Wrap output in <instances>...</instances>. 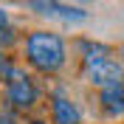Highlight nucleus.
I'll return each mask as SVG.
<instances>
[{"label":"nucleus","mask_w":124,"mask_h":124,"mask_svg":"<svg viewBox=\"0 0 124 124\" xmlns=\"http://www.w3.org/2000/svg\"><path fill=\"white\" fill-rule=\"evenodd\" d=\"M25 56L37 70L42 73H56L65 65V42L59 34L51 31H34L25 39Z\"/></svg>","instance_id":"1"},{"label":"nucleus","mask_w":124,"mask_h":124,"mask_svg":"<svg viewBox=\"0 0 124 124\" xmlns=\"http://www.w3.org/2000/svg\"><path fill=\"white\" fill-rule=\"evenodd\" d=\"M82 48H85V76H87V82H93V85H99V87H110V85L124 82L121 62L113 59L104 45L82 42Z\"/></svg>","instance_id":"2"},{"label":"nucleus","mask_w":124,"mask_h":124,"mask_svg":"<svg viewBox=\"0 0 124 124\" xmlns=\"http://www.w3.org/2000/svg\"><path fill=\"white\" fill-rule=\"evenodd\" d=\"M8 101L14 104L17 110H28L34 101H37V87H34V82H31L28 73H23V70H17L14 76L8 79Z\"/></svg>","instance_id":"3"},{"label":"nucleus","mask_w":124,"mask_h":124,"mask_svg":"<svg viewBox=\"0 0 124 124\" xmlns=\"http://www.w3.org/2000/svg\"><path fill=\"white\" fill-rule=\"evenodd\" d=\"M28 6L34 8L37 14H42V17H59L65 23H82V20H87V14L82 8L65 6L59 0H28Z\"/></svg>","instance_id":"4"},{"label":"nucleus","mask_w":124,"mask_h":124,"mask_svg":"<svg viewBox=\"0 0 124 124\" xmlns=\"http://www.w3.org/2000/svg\"><path fill=\"white\" fill-rule=\"evenodd\" d=\"M51 107H54V124H79L82 121L79 107L68 99V96H62V93H54Z\"/></svg>","instance_id":"5"},{"label":"nucleus","mask_w":124,"mask_h":124,"mask_svg":"<svg viewBox=\"0 0 124 124\" xmlns=\"http://www.w3.org/2000/svg\"><path fill=\"white\" fill-rule=\"evenodd\" d=\"M99 101H101V110H104L107 116H124V82L110 85V87H101Z\"/></svg>","instance_id":"6"},{"label":"nucleus","mask_w":124,"mask_h":124,"mask_svg":"<svg viewBox=\"0 0 124 124\" xmlns=\"http://www.w3.org/2000/svg\"><path fill=\"white\" fill-rule=\"evenodd\" d=\"M14 73H17V68H14V62H11V56H3V54H0V79L8 82Z\"/></svg>","instance_id":"7"},{"label":"nucleus","mask_w":124,"mask_h":124,"mask_svg":"<svg viewBox=\"0 0 124 124\" xmlns=\"http://www.w3.org/2000/svg\"><path fill=\"white\" fill-rule=\"evenodd\" d=\"M14 28H8V25H0V54H3V48H8L14 42Z\"/></svg>","instance_id":"8"},{"label":"nucleus","mask_w":124,"mask_h":124,"mask_svg":"<svg viewBox=\"0 0 124 124\" xmlns=\"http://www.w3.org/2000/svg\"><path fill=\"white\" fill-rule=\"evenodd\" d=\"M0 124H17L14 116H0Z\"/></svg>","instance_id":"9"},{"label":"nucleus","mask_w":124,"mask_h":124,"mask_svg":"<svg viewBox=\"0 0 124 124\" xmlns=\"http://www.w3.org/2000/svg\"><path fill=\"white\" fill-rule=\"evenodd\" d=\"M0 25H6V11L0 8Z\"/></svg>","instance_id":"10"},{"label":"nucleus","mask_w":124,"mask_h":124,"mask_svg":"<svg viewBox=\"0 0 124 124\" xmlns=\"http://www.w3.org/2000/svg\"><path fill=\"white\" fill-rule=\"evenodd\" d=\"M118 56H121V62H124V45H121V48H118Z\"/></svg>","instance_id":"11"},{"label":"nucleus","mask_w":124,"mask_h":124,"mask_svg":"<svg viewBox=\"0 0 124 124\" xmlns=\"http://www.w3.org/2000/svg\"><path fill=\"white\" fill-rule=\"evenodd\" d=\"M31 124H45V121H31Z\"/></svg>","instance_id":"12"}]
</instances>
